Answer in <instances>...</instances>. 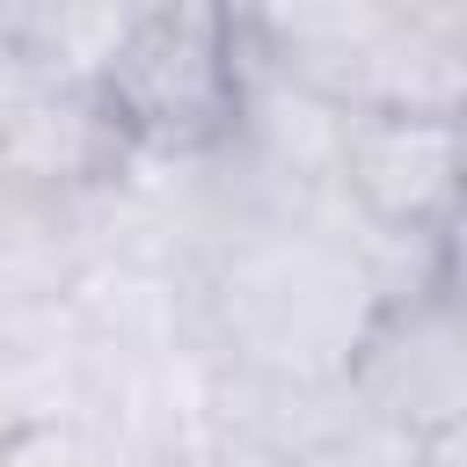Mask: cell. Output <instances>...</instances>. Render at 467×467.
<instances>
[{
  "label": "cell",
  "instance_id": "cell-1",
  "mask_svg": "<svg viewBox=\"0 0 467 467\" xmlns=\"http://www.w3.org/2000/svg\"><path fill=\"white\" fill-rule=\"evenodd\" d=\"M372 306L379 285L350 248L343 197L241 234L197 270V321L234 379H343Z\"/></svg>",
  "mask_w": 467,
  "mask_h": 467
},
{
  "label": "cell",
  "instance_id": "cell-9",
  "mask_svg": "<svg viewBox=\"0 0 467 467\" xmlns=\"http://www.w3.org/2000/svg\"><path fill=\"white\" fill-rule=\"evenodd\" d=\"M409 467H467V416L431 431L423 445H409Z\"/></svg>",
  "mask_w": 467,
  "mask_h": 467
},
{
  "label": "cell",
  "instance_id": "cell-4",
  "mask_svg": "<svg viewBox=\"0 0 467 467\" xmlns=\"http://www.w3.org/2000/svg\"><path fill=\"white\" fill-rule=\"evenodd\" d=\"M343 387L394 445H423L431 431L460 423L467 416V314L452 285L379 299L343 365Z\"/></svg>",
  "mask_w": 467,
  "mask_h": 467
},
{
  "label": "cell",
  "instance_id": "cell-5",
  "mask_svg": "<svg viewBox=\"0 0 467 467\" xmlns=\"http://www.w3.org/2000/svg\"><path fill=\"white\" fill-rule=\"evenodd\" d=\"M336 197L379 234L445 241L467 212L460 117H343Z\"/></svg>",
  "mask_w": 467,
  "mask_h": 467
},
{
  "label": "cell",
  "instance_id": "cell-6",
  "mask_svg": "<svg viewBox=\"0 0 467 467\" xmlns=\"http://www.w3.org/2000/svg\"><path fill=\"white\" fill-rule=\"evenodd\" d=\"M226 423H241L270 467H409V445H394L343 379H226Z\"/></svg>",
  "mask_w": 467,
  "mask_h": 467
},
{
  "label": "cell",
  "instance_id": "cell-10",
  "mask_svg": "<svg viewBox=\"0 0 467 467\" xmlns=\"http://www.w3.org/2000/svg\"><path fill=\"white\" fill-rule=\"evenodd\" d=\"M445 285H452V299H460V314H467V248H460V241H445Z\"/></svg>",
  "mask_w": 467,
  "mask_h": 467
},
{
  "label": "cell",
  "instance_id": "cell-8",
  "mask_svg": "<svg viewBox=\"0 0 467 467\" xmlns=\"http://www.w3.org/2000/svg\"><path fill=\"white\" fill-rule=\"evenodd\" d=\"M0 467H124L117 438L95 416H36L22 431L0 438Z\"/></svg>",
  "mask_w": 467,
  "mask_h": 467
},
{
  "label": "cell",
  "instance_id": "cell-3",
  "mask_svg": "<svg viewBox=\"0 0 467 467\" xmlns=\"http://www.w3.org/2000/svg\"><path fill=\"white\" fill-rule=\"evenodd\" d=\"M95 95L139 168L146 161H161V168L212 161L219 146H234V117H241L234 7H204V0L139 7L131 29L117 36L109 66L95 73Z\"/></svg>",
  "mask_w": 467,
  "mask_h": 467
},
{
  "label": "cell",
  "instance_id": "cell-2",
  "mask_svg": "<svg viewBox=\"0 0 467 467\" xmlns=\"http://www.w3.org/2000/svg\"><path fill=\"white\" fill-rule=\"evenodd\" d=\"M241 44L336 117H467V58L438 0L234 7Z\"/></svg>",
  "mask_w": 467,
  "mask_h": 467
},
{
  "label": "cell",
  "instance_id": "cell-7",
  "mask_svg": "<svg viewBox=\"0 0 467 467\" xmlns=\"http://www.w3.org/2000/svg\"><path fill=\"white\" fill-rule=\"evenodd\" d=\"M80 219V204H58L44 190H29L7 161H0V277H29L44 263H58V234Z\"/></svg>",
  "mask_w": 467,
  "mask_h": 467
}]
</instances>
